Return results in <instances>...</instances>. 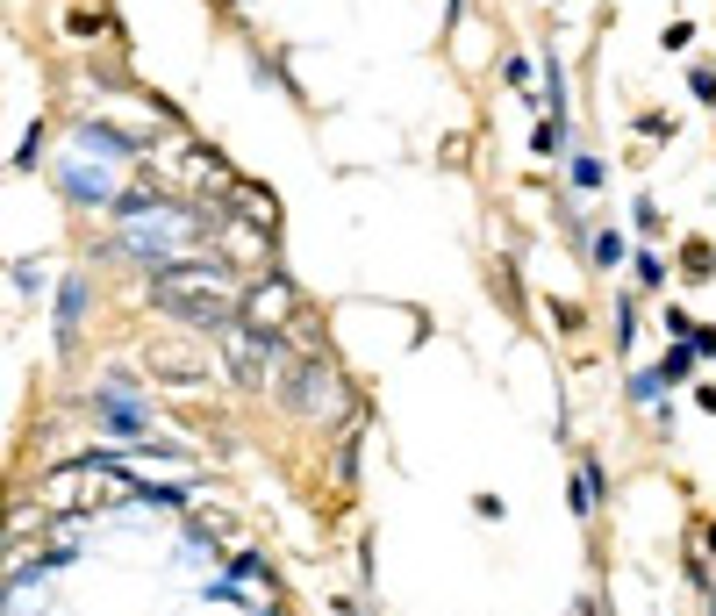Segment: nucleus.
<instances>
[{"label":"nucleus","mask_w":716,"mask_h":616,"mask_svg":"<svg viewBox=\"0 0 716 616\" xmlns=\"http://www.w3.org/2000/svg\"><path fill=\"white\" fill-rule=\"evenodd\" d=\"M94 402L108 409V430H115V437H144V423H151V416H144V409L129 402V394H122V380H108V387L94 394Z\"/></svg>","instance_id":"1"},{"label":"nucleus","mask_w":716,"mask_h":616,"mask_svg":"<svg viewBox=\"0 0 716 616\" xmlns=\"http://www.w3.org/2000/svg\"><path fill=\"white\" fill-rule=\"evenodd\" d=\"M688 86H695V101H716V72H688Z\"/></svg>","instance_id":"7"},{"label":"nucleus","mask_w":716,"mask_h":616,"mask_svg":"<svg viewBox=\"0 0 716 616\" xmlns=\"http://www.w3.org/2000/svg\"><path fill=\"white\" fill-rule=\"evenodd\" d=\"M79 308H86V280H65V287H58V344H72Z\"/></svg>","instance_id":"2"},{"label":"nucleus","mask_w":716,"mask_h":616,"mask_svg":"<svg viewBox=\"0 0 716 616\" xmlns=\"http://www.w3.org/2000/svg\"><path fill=\"white\" fill-rule=\"evenodd\" d=\"M688 373H695V344H674L659 359V380H688Z\"/></svg>","instance_id":"3"},{"label":"nucleus","mask_w":716,"mask_h":616,"mask_svg":"<svg viewBox=\"0 0 716 616\" xmlns=\"http://www.w3.org/2000/svg\"><path fill=\"white\" fill-rule=\"evenodd\" d=\"M623 251H631V244H623L616 230H602V237H595V266H616V258H623Z\"/></svg>","instance_id":"6"},{"label":"nucleus","mask_w":716,"mask_h":616,"mask_svg":"<svg viewBox=\"0 0 716 616\" xmlns=\"http://www.w3.org/2000/svg\"><path fill=\"white\" fill-rule=\"evenodd\" d=\"M595 480H602L595 466H580V473H573V509H580V516H588V509H595Z\"/></svg>","instance_id":"4"},{"label":"nucleus","mask_w":716,"mask_h":616,"mask_svg":"<svg viewBox=\"0 0 716 616\" xmlns=\"http://www.w3.org/2000/svg\"><path fill=\"white\" fill-rule=\"evenodd\" d=\"M573 187L595 194V187H602V158H573Z\"/></svg>","instance_id":"5"}]
</instances>
